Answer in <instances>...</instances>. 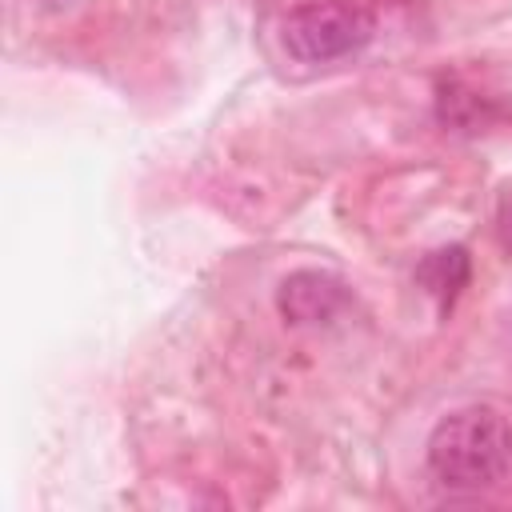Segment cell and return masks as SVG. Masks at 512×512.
<instances>
[{
    "label": "cell",
    "mask_w": 512,
    "mask_h": 512,
    "mask_svg": "<svg viewBox=\"0 0 512 512\" xmlns=\"http://www.w3.org/2000/svg\"><path fill=\"white\" fill-rule=\"evenodd\" d=\"M512 464V424L488 408L468 404L448 412L428 436V468L448 488H488Z\"/></svg>",
    "instance_id": "6da1fadb"
},
{
    "label": "cell",
    "mask_w": 512,
    "mask_h": 512,
    "mask_svg": "<svg viewBox=\"0 0 512 512\" xmlns=\"http://www.w3.org/2000/svg\"><path fill=\"white\" fill-rule=\"evenodd\" d=\"M372 36L376 16L360 0H304L280 20V44L300 64H332L356 56Z\"/></svg>",
    "instance_id": "7a4b0ae2"
},
{
    "label": "cell",
    "mask_w": 512,
    "mask_h": 512,
    "mask_svg": "<svg viewBox=\"0 0 512 512\" xmlns=\"http://www.w3.org/2000/svg\"><path fill=\"white\" fill-rule=\"evenodd\" d=\"M276 304H280V316L288 324H328L348 304V292L332 272L300 268V272L280 280Z\"/></svg>",
    "instance_id": "3957f363"
},
{
    "label": "cell",
    "mask_w": 512,
    "mask_h": 512,
    "mask_svg": "<svg viewBox=\"0 0 512 512\" xmlns=\"http://www.w3.org/2000/svg\"><path fill=\"white\" fill-rule=\"evenodd\" d=\"M468 276H472V260H468V252H464L460 244L436 248V252H428V256L416 264V280L424 284V292H428L444 312L456 304V296H460V288L468 284Z\"/></svg>",
    "instance_id": "277c9868"
},
{
    "label": "cell",
    "mask_w": 512,
    "mask_h": 512,
    "mask_svg": "<svg viewBox=\"0 0 512 512\" xmlns=\"http://www.w3.org/2000/svg\"><path fill=\"white\" fill-rule=\"evenodd\" d=\"M40 4H48V8H68L72 0H40Z\"/></svg>",
    "instance_id": "5b68a950"
}]
</instances>
